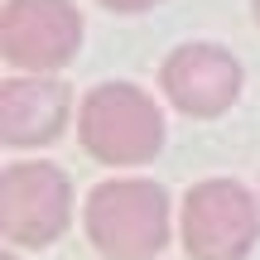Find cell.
I'll return each instance as SVG.
<instances>
[{
	"label": "cell",
	"instance_id": "obj_1",
	"mask_svg": "<svg viewBox=\"0 0 260 260\" xmlns=\"http://www.w3.org/2000/svg\"><path fill=\"white\" fill-rule=\"evenodd\" d=\"M87 236L106 260H154L169 246V193L149 178H111L92 188Z\"/></svg>",
	"mask_w": 260,
	"mask_h": 260
},
{
	"label": "cell",
	"instance_id": "obj_2",
	"mask_svg": "<svg viewBox=\"0 0 260 260\" xmlns=\"http://www.w3.org/2000/svg\"><path fill=\"white\" fill-rule=\"evenodd\" d=\"M77 140L102 164H149L164 145V121L140 87L102 82L77 111Z\"/></svg>",
	"mask_w": 260,
	"mask_h": 260
},
{
	"label": "cell",
	"instance_id": "obj_3",
	"mask_svg": "<svg viewBox=\"0 0 260 260\" xmlns=\"http://www.w3.org/2000/svg\"><path fill=\"white\" fill-rule=\"evenodd\" d=\"M178 236L188 260H246L260 236L255 193L236 178H203L183 198Z\"/></svg>",
	"mask_w": 260,
	"mask_h": 260
},
{
	"label": "cell",
	"instance_id": "obj_4",
	"mask_svg": "<svg viewBox=\"0 0 260 260\" xmlns=\"http://www.w3.org/2000/svg\"><path fill=\"white\" fill-rule=\"evenodd\" d=\"M73 212V183L58 164L44 159H24V164H5L0 174V232L10 246H53L68 226Z\"/></svg>",
	"mask_w": 260,
	"mask_h": 260
},
{
	"label": "cell",
	"instance_id": "obj_5",
	"mask_svg": "<svg viewBox=\"0 0 260 260\" xmlns=\"http://www.w3.org/2000/svg\"><path fill=\"white\" fill-rule=\"evenodd\" d=\"M82 44V15L73 0H5L0 10V53L24 73H58Z\"/></svg>",
	"mask_w": 260,
	"mask_h": 260
},
{
	"label": "cell",
	"instance_id": "obj_6",
	"mask_svg": "<svg viewBox=\"0 0 260 260\" xmlns=\"http://www.w3.org/2000/svg\"><path fill=\"white\" fill-rule=\"evenodd\" d=\"M159 87L183 116H222L241 92V63L217 44H183L164 58L159 68Z\"/></svg>",
	"mask_w": 260,
	"mask_h": 260
},
{
	"label": "cell",
	"instance_id": "obj_7",
	"mask_svg": "<svg viewBox=\"0 0 260 260\" xmlns=\"http://www.w3.org/2000/svg\"><path fill=\"white\" fill-rule=\"evenodd\" d=\"M73 92L53 73L34 77H5L0 82V140L10 149H34L63 135Z\"/></svg>",
	"mask_w": 260,
	"mask_h": 260
},
{
	"label": "cell",
	"instance_id": "obj_8",
	"mask_svg": "<svg viewBox=\"0 0 260 260\" xmlns=\"http://www.w3.org/2000/svg\"><path fill=\"white\" fill-rule=\"evenodd\" d=\"M106 10H116V15H140V10H149V5H159V0H102Z\"/></svg>",
	"mask_w": 260,
	"mask_h": 260
},
{
	"label": "cell",
	"instance_id": "obj_9",
	"mask_svg": "<svg viewBox=\"0 0 260 260\" xmlns=\"http://www.w3.org/2000/svg\"><path fill=\"white\" fill-rule=\"evenodd\" d=\"M251 15H255V24H260V0H251Z\"/></svg>",
	"mask_w": 260,
	"mask_h": 260
},
{
	"label": "cell",
	"instance_id": "obj_10",
	"mask_svg": "<svg viewBox=\"0 0 260 260\" xmlns=\"http://www.w3.org/2000/svg\"><path fill=\"white\" fill-rule=\"evenodd\" d=\"M5 260H15V255H5Z\"/></svg>",
	"mask_w": 260,
	"mask_h": 260
}]
</instances>
